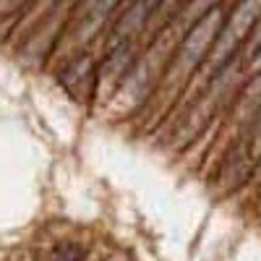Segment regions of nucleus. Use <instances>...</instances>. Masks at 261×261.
Instances as JSON below:
<instances>
[{"mask_svg": "<svg viewBox=\"0 0 261 261\" xmlns=\"http://www.w3.org/2000/svg\"><path fill=\"white\" fill-rule=\"evenodd\" d=\"M222 21H225V13H222L220 6L209 8L206 13H201L199 18H196L188 37L183 39L175 60H172V71L170 73L186 76V73L199 68V65L209 58V47H212L217 32H220V27H222Z\"/></svg>", "mask_w": 261, "mask_h": 261, "instance_id": "1", "label": "nucleus"}, {"mask_svg": "<svg viewBox=\"0 0 261 261\" xmlns=\"http://www.w3.org/2000/svg\"><path fill=\"white\" fill-rule=\"evenodd\" d=\"M258 21V0H241L227 21H222L220 32H217L214 42H212V65L222 68V65L238 53V45L246 39V34L256 27Z\"/></svg>", "mask_w": 261, "mask_h": 261, "instance_id": "2", "label": "nucleus"}, {"mask_svg": "<svg viewBox=\"0 0 261 261\" xmlns=\"http://www.w3.org/2000/svg\"><path fill=\"white\" fill-rule=\"evenodd\" d=\"M160 0H134L120 16V21L115 24L113 34H110V42H107V47L113 45H134V39L146 32V21L149 16L154 13Z\"/></svg>", "mask_w": 261, "mask_h": 261, "instance_id": "3", "label": "nucleus"}, {"mask_svg": "<svg viewBox=\"0 0 261 261\" xmlns=\"http://www.w3.org/2000/svg\"><path fill=\"white\" fill-rule=\"evenodd\" d=\"M63 86L68 89L76 99H89L97 89V71H94V60L89 55H79L63 68L60 76Z\"/></svg>", "mask_w": 261, "mask_h": 261, "instance_id": "4", "label": "nucleus"}, {"mask_svg": "<svg viewBox=\"0 0 261 261\" xmlns=\"http://www.w3.org/2000/svg\"><path fill=\"white\" fill-rule=\"evenodd\" d=\"M120 0H79L76 6V32L79 39H92L99 27L105 24V18L115 11Z\"/></svg>", "mask_w": 261, "mask_h": 261, "instance_id": "5", "label": "nucleus"}, {"mask_svg": "<svg viewBox=\"0 0 261 261\" xmlns=\"http://www.w3.org/2000/svg\"><path fill=\"white\" fill-rule=\"evenodd\" d=\"M84 258V248L76 243H60L53 253V261H81Z\"/></svg>", "mask_w": 261, "mask_h": 261, "instance_id": "6", "label": "nucleus"}]
</instances>
